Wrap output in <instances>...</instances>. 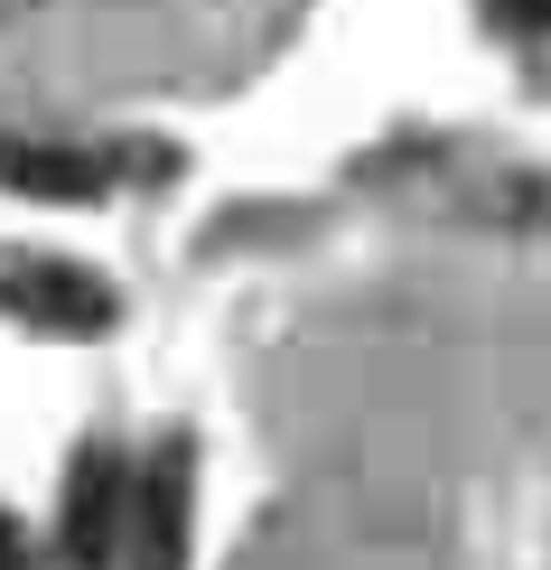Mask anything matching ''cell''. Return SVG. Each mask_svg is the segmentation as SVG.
<instances>
[{"label":"cell","mask_w":551,"mask_h":570,"mask_svg":"<svg viewBox=\"0 0 551 570\" xmlns=\"http://www.w3.org/2000/svg\"><path fill=\"white\" fill-rule=\"evenodd\" d=\"M187 533H197V459L169 440L150 459L140 495L122 505V561L131 570H187Z\"/></svg>","instance_id":"1"},{"label":"cell","mask_w":551,"mask_h":570,"mask_svg":"<svg viewBox=\"0 0 551 570\" xmlns=\"http://www.w3.org/2000/svg\"><path fill=\"white\" fill-rule=\"evenodd\" d=\"M122 505H131L122 459H112V449H85V459H76V478H66L57 561H66V570H112V561H122Z\"/></svg>","instance_id":"2"},{"label":"cell","mask_w":551,"mask_h":570,"mask_svg":"<svg viewBox=\"0 0 551 570\" xmlns=\"http://www.w3.org/2000/svg\"><path fill=\"white\" fill-rule=\"evenodd\" d=\"M0 308L47 327V337H104L112 327V291L76 263H10L0 272Z\"/></svg>","instance_id":"3"},{"label":"cell","mask_w":551,"mask_h":570,"mask_svg":"<svg viewBox=\"0 0 551 570\" xmlns=\"http://www.w3.org/2000/svg\"><path fill=\"white\" fill-rule=\"evenodd\" d=\"M0 187L38 197V206H85V197L112 187V159L76 150V140H0Z\"/></svg>","instance_id":"4"},{"label":"cell","mask_w":551,"mask_h":570,"mask_svg":"<svg viewBox=\"0 0 551 570\" xmlns=\"http://www.w3.org/2000/svg\"><path fill=\"white\" fill-rule=\"evenodd\" d=\"M468 206L486 225H514V234H533V244H551V169H505V178L476 187Z\"/></svg>","instance_id":"5"},{"label":"cell","mask_w":551,"mask_h":570,"mask_svg":"<svg viewBox=\"0 0 551 570\" xmlns=\"http://www.w3.org/2000/svg\"><path fill=\"white\" fill-rule=\"evenodd\" d=\"M505 29H551V0H486Z\"/></svg>","instance_id":"6"},{"label":"cell","mask_w":551,"mask_h":570,"mask_svg":"<svg viewBox=\"0 0 551 570\" xmlns=\"http://www.w3.org/2000/svg\"><path fill=\"white\" fill-rule=\"evenodd\" d=\"M0 570H38V552H29V533H19L10 514H0Z\"/></svg>","instance_id":"7"},{"label":"cell","mask_w":551,"mask_h":570,"mask_svg":"<svg viewBox=\"0 0 551 570\" xmlns=\"http://www.w3.org/2000/svg\"><path fill=\"white\" fill-rule=\"evenodd\" d=\"M19 10H29V0H0V19H19Z\"/></svg>","instance_id":"8"}]
</instances>
